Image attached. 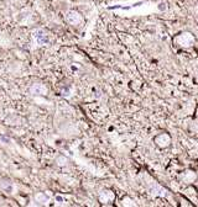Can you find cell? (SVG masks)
<instances>
[{
  "label": "cell",
  "instance_id": "6da1fadb",
  "mask_svg": "<svg viewBox=\"0 0 198 207\" xmlns=\"http://www.w3.org/2000/svg\"><path fill=\"white\" fill-rule=\"evenodd\" d=\"M173 41L179 48H191L194 45L196 38L191 32H181L175 37Z\"/></svg>",
  "mask_w": 198,
  "mask_h": 207
},
{
  "label": "cell",
  "instance_id": "7a4b0ae2",
  "mask_svg": "<svg viewBox=\"0 0 198 207\" xmlns=\"http://www.w3.org/2000/svg\"><path fill=\"white\" fill-rule=\"evenodd\" d=\"M171 142H172V138H171V136H170L167 132L158 133V135L155 136V138H154V143H155L158 148H161V149H165V148L170 147Z\"/></svg>",
  "mask_w": 198,
  "mask_h": 207
},
{
  "label": "cell",
  "instance_id": "3957f363",
  "mask_svg": "<svg viewBox=\"0 0 198 207\" xmlns=\"http://www.w3.org/2000/svg\"><path fill=\"white\" fill-rule=\"evenodd\" d=\"M64 18H66V21L69 25H73V26L79 25L82 22V20H83L82 15L78 11H76V10H69V11H67L66 15H64Z\"/></svg>",
  "mask_w": 198,
  "mask_h": 207
},
{
  "label": "cell",
  "instance_id": "277c9868",
  "mask_svg": "<svg viewBox=\"0 0 198 207\" xmlns=\"http://www.w3.org/2000/svg\"><path fill=\"white\" fill-rule=\"evenodd\" d=\"M33 38L36 40L39 45H45L48 41V35L43 31V30H35L33 31Z\"/></svg>",
  "mask_w": 198,
  "mask_h": 207
},
{
  "label": "cell",
  "instance_id": "5b68a950",
  "mask_svg": "<svg viewBox=\"0 0 198 207\" xmlns=\"http://www.w3.org/2000/svg\"><path fill=\"white\" fill-rule=\"evenodd\" d=\"M30 92L32 94V95H46L47 88L43 84H33L30 88Z\"/></svg>",
  "mask_w": 198,
  "mask_h": 207
},
{
  "label": "cell",
  "instance_id": "8992f818",
  "mask_svg": "<svg viewBox=\"0 0 198 207\" xmlns=\"http://www.w3.org/2000/svg\"><path fill=\"white\" fill-rule=\"evenodd\" d=\"M99 200L103 202V203H108L114 200V194L110 191V190H104L100 192L99 195Z\"/></svg>",
  "mask_w": 198,
  "mask_h": 207
},
{
  "label": "cell",
  "instance_id": "52a82bcc",
  "mask_svg": "<svg viewBox=\"0 0 198 207\" xmlns=\"http://www.w3.org/2000/svg\"><path fill=\"white\" fill-rule=\"evenodd\" d=\"M35 200L37 201L39 203H46L48 201V196L45 195V192H40V194H37L35 196Z\"/></svg>",
  "mask_w": 198,
  "mask_h": 207
},
{
  "label": "cell",
  "instance_id": "ba28073f",
  "mask_svg": "<svg viewBox=\"0 0 198 207\" xmlns=\"http://www.w3.org/2000/svg\"><path fill=\"white\" fill-rule=\"evenodd\" d=\"M2 187H3V190H5L6 192H11V191H12V189H14L12 184H11V182H9V181H6V184H4V181H3V182H2Z\"/></svg>",
  "mask_w": 198,
  "mask_h": 207
},
{
  "label": "cell",
  "instance_id": "9c48e42d",
  "mask_svg": "<svg viewBox=\"0 0 198 207\" xmlns=\"http://www.w3.org/2000/svg\"><path fill=\"white\" fill-rule=\"evenodd\" d=\"M123 205L124 206H136V203H134V201L131 199H129V197H125L123 200Z\"/></svg>",
  "mask_w": 198,
  "mask_h": 207
}]
</instances>
